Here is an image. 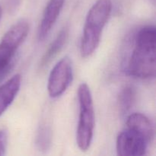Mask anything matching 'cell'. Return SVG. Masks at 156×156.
Returning a JSON list of instances; mask_svg holds the SVG:
<instances>
[{"instance_id":"6","label":"cell","mask_w":156,"mask_h":156,"mask_svg":"<svg viewBox=\"0 0 156 156\" xmlns=\"http://www.w3.org/2000/svg\"><path fill=\"white\" fill-rule=\"evenodd\" d=\"M149 142L144 136L134 129L126 127L117 136L116 149L120 156L146 155Z\"/></svg>"},{"instance_id":"14","label":"cell","mask_w":156,"mask_h":156,"mask_svg":"<svg viewBox=\"0 0 156 156\" xmlns=\"http://www.w3.org/2000/svg\"><path fill=\"white\" fill-rule=\"evenodd\" d=\"M18 3H19L18 2V0H6V4H7L8 9L10 11L16 9Z\"/></svg>"},{"instance_id":"15","label":"cell","mask_w":156,"mask_h":156,"mask_svg":"<svg viewBox=\"0 0 156 156\" xmlns=\"http://www.w3.org/2000/svg\"><path fill=\"white\" fill-rule=\"evenodd\" d=\"M2 5H0V21L2 19Z\"/></svg>"},{"instance_id":"11","label":"cell","mask_w":156,"mask_h":156,"mask_svg":"<svg viewBox=\"0 0 156 156\" xmlns=\"http://www.w3.org/2000/svg\"><path fill=\"white\" fill-rule=\"evenodd\" d=\"M136 90L131 85H126L118 96V107L120 114L125 115L133 106L136 101Z\"/></svg>"},{"instance_id":"1","label":"cell","mask_w":156,"mask_h":156,"mask_svg":"<svg viewBox=\"0 0 156 156\" xmlns=\"http://www.w3.org/2000/svg\"><path fill=\"white\" fill-rule=\"evenodd\" d=\"M156 30L154 25L141 27L134 37L133 47L123 65L129 76L141 79H150L156 73Z\"/></svg>"},{"instance_id":"4","label":"cell","mask_w":156,"mask_h":156,"mask_svg":"<svg viewBox=\"0 0 156 156\" xmlns=\"http://www.w3.org/2000/svg\"><path fill=\"white\" fill-rule=\"evenodd\" d=\"M29 32V24L24 20L18 21L5 34L0 42V80L12 68L15 53Z\"/></svg>"},{"instance_id":"2","label":"cell","mask_w":156,"mask_h":156,"mask_svg":"<svg viewBox=\"0 0 156 156\" xmlns=\"http://www.w3.org/2000/svg\"><path fill=\"white\" fill-rule=\"evenodd\" d=\"M112 11L111 0H97L87 14L80 44V53L86 58L98 47L102 31Z\"/></svg>"},{"instance_id":"12","label":"cell","mask_w":156,"mask_h":156,"mask_svg":"<svg viewBox=\"0 0 156 156\" xmlns=\"http://www.w3.org/2000/svg\"><path fill=\"white\" fill-rule=\"evenodd\" d=\"M36 146L41 152H47L52 144V130L46 123L39 126L36 136Z\"/></svg>"},{"instance_id":"13","label":"cell","mask_w":156,"mask_h":156,"mask_svg":"<svg viewBox=\"0 0 156 156\" xmlns=\"http://www.w3.org/2000/svg\"><path fill=\"white\" fill-rule=\"evenodd\" d=\"M8 133L5 129H0V156L5 154L7 148Z\"/></svg>"},{"instance_id":"7","label":"cell","mask_w":156,"mask_h":156,"mask_svg":"<svg viewBox=\"0 0 156 156\" xmlns=\"http://www.w3.org/2000/svg\"><path fill=\"white\" fill-rule=\"evenodd\" d=\"M65 0H49L38 27V40L43 41L51 31L63 8Z\"/></svg>"},{"instance_id":"5","label":"cell","mask_w":156,"mask_h":156,"mask_svg":"<svg viewBox=\"0 0 156 156\" xmlns=\"http://www.w3.org/2000/svg\"><path fill=\"white\" fill-rule=\"evenodd\" d=\"M73 78V64L69 57L61 59L50 72L47 84L48 94L52 98L62 95L71 84Z\"/></svg>"},{"instance_id":"10","label":"cell","mask_w":156,"mask_h":156,"mask_svg":"<svg viewBox=\"0 0 156 156\" xmlns=\"http://www.w3.org/2000/svg\"><path fill=\"white\" fill-rule=\"evenodd\" d=\"M69 34V29L68 27H64L59 34H57L54 41L51 43L49 48L44 53V56L41 61V67H44L48 65L52 59L62 50L64 45L67 42Z\"/></svg>"},{"instance_id":"9","label":"cell","mask_w":156,"mask_h":156,"mask_svg":"<svg viewBox=\"0 0 156 156\" xmlns=\"http://www.w3.org/2000/svg\"><path fill=\"white\" fill-rule=\"evenodd\" d=\"M126 126L144 136L146 140L152 143L154 139V127L151 120L146 115L140 113L129 114L126 118Z\"/></svg>"},{"instance_id":"3","label":"cell","mask_w":156,"mask_h":156,"mask_svg":"<svg viewBox=\"0 0 156 156\" xmlns=\"http://www.w3.org/2000/svg\"><path fill=\"white\" fill-rule=\"evenodd\" d=\"M79 117L76 130V143L82 151L90 148L94 129V110L91 90L86 83H82L78 89Z\"/></svg>"},{"instance_id":"8","label":"cell","mask_w":156,"mask_h":156,"mask_svg":"<svg viewBox=\"0 0 156 156\" xmlns=\"http://www.w3.org/2000/svg\"><path fill=\"white\" fill-rule=\"evenodd\" d=\"M21 85V76L16 74L0 86V117L12 105Z\"/></svg>"}]
</instances>
